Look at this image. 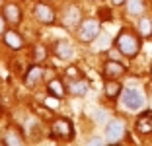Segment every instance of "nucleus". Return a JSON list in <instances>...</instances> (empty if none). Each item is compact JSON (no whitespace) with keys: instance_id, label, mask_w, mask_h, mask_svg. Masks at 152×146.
<instances>
[{"instance_id":"obj_18","label":"nucleus","mask_w":152,"mask_h":146,"mask_svg":"<svg viewBox=\"0 0 152 146\" xmlns=\"http://www.w3.org/2000/svg\"><path fill=\"white\" fill-rule=\"evenodd\" d=\"M47 88H49V93H53V96H57V97H63L64 93H66V90H64L61 80H51L49 84H47Z\"/></svg>"},{"instance_id":"obj_10","label":"nucleus","mask_w":152,"mask_h":146,"mask_svg":"<svg viewBox=\"0 0 152 146\" xmlns=\"http://www.w3.org/2000/svg\"><path fill=\"white\" fill-rule=\"evenodd\" d=\"M55 55H57L61 61H70V58L74 57V51H72L68 41H57V43H55Z\"/></svg>"},{"instance_id":"obj_9","label":"nucleus","mask_w":152,"mask_h":146,"mask_svg":"<svg viewBox=\"0 0 152 146\" xmlns=\"http://www.w3.org/2000/svg\"><path fill=\"white\" fill-rule=\"evenodd\" d=\"M4 45L10 49H14V51H20V49L23 47V37L20 35L18 31L14 29H6L4 31Z\"/></svg>"},{"instance_id":"obj_25","label":"nucleus","mask_w":152,"mask_h":146,"mask_svg":"<svg viewBox=\"0 0 152 146\" xmlns=\"http://www.w3.org/2000/svg\"><path fill=\"white\" fill-rule=\"evenodd\" d=\"M103 142H105V140H102V138H90L88 144H90V146H94V144H103Z\"/></svg>"},{"instance_id":"obj_20","label":"nucleus","mask_w":152,"mask_h":146,"mask_svg":"<svg viewBox=\"0 0 152 146\" xmlns=\"http://www.w3.org/2000/svg\"><path fill=\"white\" fill-rule=\"evenodd\" d=\"M45 57H47V49L43 45H35L33 47V61L41 62V61H45Z\"/></svg>"},{"instance_id":"obj_5","label":"nucleus","mask_w":152,"mask_h":146,"mask_svg":"<svg viewBox=\"0 0 152 146\" xmlns=\"http://www.w3.org/2000/svg\"><path fill=\"white\" fill-rule=\"evenodd\" d=\"M99 22L98 20H84L78 27V39L84 41V43H90V41H94L96 37L99 35Z\"/></svg>"},{"instance_id":"obj_14","label":"nucleus","mask_w":152,"mask_h":146,"mask_svg":"<svg viewBox=\"0 0 152 146\" xmlns=\"http://www.w3.org/2000/svg\"><path fill=\"white\" fill-rule=\"evenodd\" d=\"M41 76H43V68L35 64V66H31L29 70L26 72V78H23V82H26L27 86H33V84H37V82L41 80Z\"/></svg>"},{"instance_id":"obj_19","label":"nucleus","mask_w":152,"mask_h":146,"mask_svg":"<svg viewBox=\"0 0 152 146\" xmlns=\"http://www.w3.org/2000/svg\"><path fill=\"white\" fill-rule=\"evenodd\" d=\"M137 29H139L140 37H150V35H152V22H150L148 18H140Z\"/></svg>"},{"instance_id":"obj_22","label":"nucleus","mask_w":152,"mask_h":146,"mask_svg":"<svg viewBox=\"0 0 152 146\" xmlns=\"http://www.w3.org/2000/svg\"><path fill=\"white\" fill-rule=\"evenodd\" d=\"M78 72H80V70H76V68H68V70H66V76H68V78H70V80H76V78H82V76L78 74Z\"/></svg>"},{"instance_id":"obj_7","label":"nucleus","mask_w":152,"mask_h":146,"mask_svg":"<svg viewBox=\"0 0 152 146\" xmlns=\"http://www.w3.org/2000/svg\"><path fill=\"white\" fill-rule=\"evenodd\" d=\"M33 14H35V18L39 20L41 23H53L55 22V10L51 8V6L43 4V2H37L35 4V10H33Z\"/></svg>"},{"instance_id":"obj_17","label":"nucleus","mask_w":152,"mask_h":146,"mask_svg":"<svg viewBox=\"0 0 152 146\" xmlns=\"http://www.w3.org/2000/svg\"><path fill=\"white\" fill-rule=\"evenodd\" d=\"M127 12L131 16H140L144 12V0H127Z\"/></svg>"},{"instance_id":"obj_8","label":"nucleus","mask_w":152,"mask_h":146,"mask_svg":"<svg viewBox=\"0 0 152 146\" xmlns=\"http://www.w3.org/2000/svg\"><path fill=\"white\" fill-rule=\"evenodd\" d=\"M134 131L139 134H150L152 133V111L140 113L139 119L134 121Z\"/></svg>"},{"instance_id":"obj_23","label":"nucleus","mask_w":152,"mask_h":146,"mask_svg":"<svg viewBox=\"0 0 152 146\" xmlns=\"http://www.w3.org/2000/svg\"><path fill=\"white\" fill-rule=\"evenodd\" d=\"M4 31H6V18H4V16H0V33L4 35Z\"/></svg>"},{"instance_id":"obj_13","label":"nucleus","mask_w":152,"mask_h":146,"mask_svg":"<svg viewBox=\"0 0 152 146\" xmlns=\"http://www.w3.org/2000/svg\"><path fill=\"white\" fill-rule=\"evenodd\" d=\"M68 88H70L72 96H86L90 84H88V80H84V78H76V80H72L70 84H68Z\"/></svg>"},{"instance_id":"obj_21","label":"nucleus","mask_w":152,"mask_h":146,"mask_svg":"<svg viewBox=\"0 0 152 146\" xmlns=\"http://www.w3.org/2000/svg\"><path fill=\"white\" fill-rule=\"evenodd\" d=\"M45 105L49 107V109H57L58 107V97L51 93V97H45Z\"/></svg>"},{"instance_id":"obj_24","label":"nucleus","mask_w":152,"mask_h":146,"mask_svg":"<svg viewBox=\"0 0 152 146\" xmlns=\"http://www.w3.org/2000/svg\"><path fill=\"white\" fill-rule=\"evenodd\" d=\"M96 117H98V123H103V121H105V113H103V111H96Z\"/></svg>"},{"instance_id":"obj_16","label":"nucleus","mask_w":152,"mask_h":146,"mask_svg":"<svg viewBox=\"0 0 152 146\" xmlns=\"http://www.w3.org/2000/svg\"><path fill=\"white\" fill-rule=\"evenodd\" d=\"M4 144H8V146H20V144H23V137H22V133L20 131H14V128H10L8 133L4 134Z\"/></svg>"},{"instance_id":"obj_1","label":"nucleus","mask_w":152,"mask_h":146,"mask_svg":"<svg viewBox=\"0 0 152 146\" xmlns=\"http://www.w3.org/2000/svg\"><path fill=\"white\" fill-rule=\"evenodd\" d=\"M115 47H117V51H119L121 55L133 58V57H137L139 51H140V41L133 31L121 29L119 35H117V39H115Z\"/></svg>"},{"instance_id":"obj_2","label":"nucleus","mask_w":152,"mask_h":146,"mask_svg":"<svg viewBox=\"0 0 152 146\" xmlns=\"http://www.w3.org/2000/svg\"><path fill=\"white\" fill-rule=\"evenodd\" d=\"M146 103V96L140 88H125L121 92V105L129 111H140Z\"/></svg>"},{"instance_id":"obj_29","label":"nucleus","mask_w":152,"mask_h":146,"mask_svg":"<svg viewBox=\"0 0 152 146\" xmlns=\"http://www.w3.org/2000/svg\"><path fill=\"white\" fill-rule=\"evenodd\" d=\"M0 2H2V0H0Z\"/></svg>"},{"instance_id":"obj_15","label":"nucleus","mask_w":152,"mask_h":146,"mask_svg":"<svg viewBox=\"0 0 152 146\" xmlns=\"http://www.w3.org/2000/svg\"><path fill=\"white\" fill-rule=\"evenodd\" d=\"M121 84L117 82L115 78H109V82L105 84V96L109 97V99H115V97H121Z\"/></svg>"},{"instance_id":"obj_3","label":"nucleus","mask_w":152,"mask_h":146,"mask_svg":"<svg viewBox=\"0 0 152 146\" xmlns=\"http://www.w3.org/2000/svg\"><path fill=\"white\" fill-rule=\"evenodd\" d=\"M51 137L58 138V140H72L74 137V127L68 117H58L51 123Z\"/></svg>"},{"instance_id":"obj_28","label":"nucleus","mask_w":152,"mask_h":146,"mask_svg":"<svg viewBox=\"0 0 152 146\" xmlns=\"http://www.w3.org/2000/svg\"><path fill=\"white\" fill-rule=\"evenodd\" d=\"M150 72H152V66H150Z\"/></svg>"},{"instance_id":"obj_12","label":"nucleus","mask_w":152,"mask_h":146,"mask_svg":"<svg viewBox=\"0 0 152 146\" xmlns=\"http://www.w3.org/2000/svg\"><path fill=\"white\" fill-rule=\"evenodd\" d=\"M123 72H125V66L117 61H107L103 64V74L107 76V78H119Z\"/></svg>"},{"instance_id":"obj_6","label":"nucleus","mask_w":152,"mask_h":146,"mask_svg":"<svg viewBox=\"0 0 152 146\" xmlns=\"http://www.w3.org/2000/svg\"><path fill=\"white\" fill-rule=\"evenodd\" d=\"M80 20H82V12L78 6H68V10L64 12L63 16V23L66 29H74L76 26H80Z\"/></svg>"},{"instance_id":"obj_26","label":"nucleus","mask_w":152,"mask_h":146,"mask_svg":"<svg viewBox=\"0 0 152 146\" xmlns=\"http://www.w3.org/2000/svg\"><path fill=\"white\" fill-rule=\"evenodd\" d=\"M125 2H127V0H113V4H115V6H121V4H125Z\"/></svg>"},{"instance_id":"obj_4","label":"nucleus","mask_w":152,"mask_h":146,"mask_svg":"<svg viewBox=\"0 0 152 146\" xmlns=\"http://www.w3.org/2000/svg\"><path fill=\"white\" fill-rule=\"evenodd\" d=\"M125 134H127V128H125V123L121 119H111L105 125V142H109V144L121 142Z\"/></svg>"},{"instance_id":"obj_11","label":"nucleus","mask_w":152,"mask_h":146,"mask_svg":"<svg viewBox=\"0 0 152 146\" xmlns=\"http://www.w3.org/2000/svg\"><path fill=\"white\" fill-rule=\"evenodd\" d=\"M2 16L6 18L8 23H18L22 20V10H20L18 4H6L4 10H2Z\"/></svg>"},{"instance_id":"obj_27","label":"nucleus","mask_w":152,"mask_h":146,"mask_svg":"<svg viewBox=\"0 0 152 146\" xmlns=\"http://www.w3.org/2000/svg\"><path fill=\"white\" fill-rule=\"evenodd\" d=\"M92 2H98V0H92Z\"/></svg>"}]
</instances>
